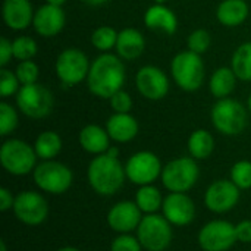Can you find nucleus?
Wrapping results in <instances>:
<instances>
[{"label":"nucleus","instance_id":"ddd939ff","mask_svg":"<svg viewBox=\"0 0 251 251\" xmlns=\"http://www.w3.org/2000/svg\"><path fill=\"white\" fill-rule=\"evenodd\" d=\"M235 241H238L235 226L226 221H212L199 234V244L204 251H226Z\"/></svg>","mask_w":251,"mask_h":251},{"label":"nucleus","instance_id":"f03ea898","mask_svg":"<svg viewBox=\"0 0 251 251\" xmlns=\"http://www.w3.org/2000/svg\"><path fill=\"white\" fill-rule=\"evenodd\" d=\"M87 178L96 193L100 196H113L122 188L126 172L118 157L103 153L90 162Z\"/></svg>","mask_w":251,"mask_h":251},{"label":"nucleus","instance_id":"bb28decb","mask_svg":"<svg viewBox=\"0 0 251 251\" xmlns=\"http://www.w3.org/2000/svg\"><path fill=\"white\" fill-rule=\"evenodd\" d=\"M34 149L40 159L53 160L62 150V138L54 131H44L37 137Z\"/></svg>","mask_w":251,"mask_h":251},{"label":"nucleus","instance_id":"aec40b11","mask_svg":"<svg viewBox=\"0 0 251 251\" xmlns=\"http://www.w3.org/2000/svg\"><path fill=\"white\" fill-rule=\"evenodd\" d=\"M144 24L149 29L172 35L178 29V18L175 12L166 4L156 3L144 13Z\"/></svg>","mask_w":251,"mask_h":251},{"label":"nucleus","instance_id":"a19ab883","mask_svg":"<svg viewBox=\"0 0 251 251\" xmlns=\"http://www.w3.org/2000/svg\"><path fill=\"white\" fill-rule=\"evenodd\" d=\"M13 203H15V197L12 196V193L7 188H1L0 190V210L6 212L9 209H13Z\"/></svg>","mask_w":251,"mask_h":251},{"label":"nucleus","instance_id":"58836bf2","mask_svg":"<svg viewBox=\"0 0 251 251\" xmlns=\"http://www.w3.org/2000/svg\"><path fill=\"white\" fill-rule=\"evenodd\" d=\"M13 57V49H12V41H9L6 37L0 38V66L6 68V65L10 62Z\"/></svg>","mask_w":251,"mask_h":251},{"label":"nucleus","instance_id":"2eb2a0df","mask_svg":"<svg viewBox=\"0 0 251 251\" xmlns=\"http://www.w3.org/2000/svg\"><path fill=\"white\" fill-rule=\"evenodd\" d=\"M240 200V188L228 179L215 181L204 194V204L215 213L229 212Z\"/></svg>","mask_w":251,"mask_h":251},{"label":"nucleus","instance_id":"79ce46f5","mask_svg":"<svg viewBox=\"0 0 251 251\" xmlns=\"http://www.w3.org/2000/svg\"><path fill=\"white\" fill-rule=\"evenodd\" d=\"M82 3H85V4H88V6H103V4H106L109 0H81Z\"/></svg>","mask_w":251,"mask_h":251},{"label":"nucleus","instance_id":"4c0bfd02","mask_svg":"<svg viewBox=\"0 0 251 251\" xmlns=\"http://www.w3.org/2000/svg\"><path fill=\"white\" fill-rule=\"evenodd\" d=\"M141 249L143 246L140 244L138 238L129 234H122L113 240L110 251H141Z\"/></svg>","mask_w":251,"mask_h":251},{"label":"nucleus","instance_id":"20e7f679","mask_svg":"<svg viewBox=\"0 0 251 251\" xmlns=\"http://www.w3.org/2000/svg\"><path fill=\"white\" fill-rule=\"evenodd\" d=\"M213 126L224 135H238L247 126V110L243 103L226 97L215 103L210 112Z\"/></svg>","mask_w":251,"mask_h":251},{"label":"nucleus","instance_id":"37998d69","mask_svg":"<svg viewBox=\"0 0 251 251\" xmlns=\"http://www.w3.org/2000/svg\"><path fill=\"white\" fill-rule=\"evenodd\" d=\"M68 0H46V3L49 4H54V6H63Z\"/></svg>","mask_w":251,"mask_h":251},{"label":"nucleus","instance_id":"7c9ffc66","mask_svg":"<svg viewBox=\"0 0 251 251\" xmlns=\"http://www.w3.org/2000/svg\"><path fill=\"white\" fill-rule=\"evenodd\" d=\"M12 49H13V57L19 62L22 60H32V57L38 51L37 41L29 37V35H21L16 37L12 41Z\"/></svg>","mask_w":251,"mask_h":251},{"label":"nucleus","instance_id":"ea45409f","mask_svg":"<svg viewBox=\"0 0 251 251\" xmlns=\"http://www.w3.org/2000/svg\"><path fill=\"white\" fill-rule=\"evenodd\" d=\"M237 240L241 243H251V221H243L235 226Z\"/></svg>","mask_w":251,"mask_h":251},{"label":"nucleus","instance_id":"4468645a","mask_svg":"<svg viewBox=\"0 0 251 251\" xmlns=\"http://www.w3.org/2000/svg\"><path fill=\"white\" fill-rule=\"evenodd\" d=\"M135 87L144 99L156 101L168 96L171 82L168 75L160 68L146 65L135 74Z\"/></svg>","mask_w":251,"mask_h":251},{"label":"nucleus","instance_id":"412c9836","mask_svg":"<svg viewBox=\"0 0 251 251\" xmlns=\"http://www.w3.org/2000/svg\"><path fill=\"white\" fill-rule=\"evenodd\" d=\"M146 49V40L144 35L135 29V28H124L118 34V41H116V54L122 60H137Z\"/></svg>","mask_w":251,"mask_h":251},{"label":"nucleus","instance_id":"c9c22d12","mask_svg":"<svg viewBox=\"0 0 251 251\" xmlns=\"http://www.w3.org/2000/svg\"><path fill=\"white\" fill-rule=\"evenodd\" d=\"M21 88V82L13 71H9L6 68L0 69V97L7 99L12 96H16Z\"/></svg>","mask_w":251,"mask_h":251},{"label":"nucleus","instance_id":"49530a36","mask_svg":"<svg viewBox=\"0 0 251 251\" xmlns=\"http://www.w3.org/2000/svg\"><path fill=\"white\" fill-rule=\"evenodd\" d=\"M247 107H249V110H250V113H251V94H250V97H249V101H247Z\"/></svg>","mask_w":251,"mask_h":251},{"label":"nucleus","instance_id":"a211bd4d","mask_svg":"<svg viewBox=\"0 0 251 251\" xmlns=\"http://www.w3.org/2000/svg\"><path fill=\"white\" fill-rule=\"evenodd\" d=\"M141 219V209L134 201H119L107 215L109 226L119 234H129L134 229L137 231Z\"/></svg>","mask_w":251,"mask_h":251},{"label":"nucleus","instance_id":"9b49d317","mask_svg":"<svg viewBox=\"0 0 251 251\" xmlns=\"http://www.w3.org/2000/svg\"><path fill=\"white\" fill-rule=\"evenodd\" d=\"M162 171L160 159L151 151H138L132 154L125 165L126 178L140 187L154 182L162 176Z\"/></svg>","mask_w":251,"mask_h":251},{"label":"nucleus","instance_id":"c756f323","mask_svg":"<svg viewBox=\"0 0 251 251\" xmlns=\"http://www.w3.org/2000/svg\"><path fill=\"white\" fill-rule=\"evenodd\" d=\"M118 31L109 25H101L96 28L91 34V44L101 53H110L112 49L116 47Z\"/></svg>","mask_w":251,"mask_h":251},{"label":"nucleus","instance_id":"393cba45","mask_svg":"<svg viewBox=\"0 0 251 251\" xmlns=\"http://www.w3.org/2000/svg\"><path fill=\"white\" fill-rule=\"evenodd\" d=\"M237 75L234 74L232 68H228V66H222V68H218L212 76H210V81H209V88H210V93L218 99H226L232 94V91L235 90V85H237Z\"/></svg>","mask_w":251,"mask_h":251},{"label":"nucleus","instance_id":"72a5a7b5","mask_svg":"<svg viewBox=\"0 0 251 251\" xmlns=\"http://www.w3.org/2000/svg\"><path fill=\"white\" fill-rule=\"evenodd\" d=\"M187 44H188L190 51H194L197 54H203L209 50V47L212 44V37H210L207 29L199 28V29H194L188 35Z\"/></svg>","mask_w":251,"mask_h":251},{"label":"nucleus","instance_id":"f8f14e48","mask_svg":"<svg viewBox=\"0 0 251 251\" xmlns=\"http://www.w3.org/2000/svg\"><path fill=\"white\" fill-rule=\"evenodd\" d=\"M13 213L25 225H40L49 216L47 200L35 191H22L15 197Z\"/></svg>","mask_w":251,"mask_h":251},{"label":"nucleus","instance_id":"f704fd0d","mask_svg":"<svg viewBox=\"0 0 251 251\" xmlns=\"http://www.w3.org/2000/svg\"><path fill=\"white\" fill-rule=\"evenodd\" d=\"M15 74L21 82V85L35 84L40 76V68L34 60H22L18 63Z\"/></svg>","mask_w":251,"mask_h":251},{"label":"nucleus","instance_id":"a18cd8bd","mask_svg":"<svg viewBox=\"0 0 251 251\" xmlns=\"http://www.w3.org/2000/svg\"><path fill=\"white\" fill-rule=\"evenodd\" d=\"M0 251H7V249H6V243H4V241H0Z\"/></svg>","mask_w":251,"mask_h":251},{"label":"nucleus","instance_id":"f257e3e1","mask_svg":"<svg viewBox=\"0 0 251 251\" xmlns=\"http://www.w3.org/2000/svg\"><path fill=\"white\" fill-rule=\"evenodd\" d=\"M126 79L124 60L118 54L101 53L90 66L87 75V87L90 93L99 99H110L122 90Z\"/></svg>","mask_w":251,"mask_h":251},{"label":"nucleus","instance_id":"c85d7f7f","mask_svg":"<svg viewBox=\"0 0 251 251\" xmlns=\"http://www.w3.org/2000/svg\"><path fill=\"white\" fill-rule=\"evenodd\" d=\"M163 200L165 199L162 197L160 191L151 184L143 185L135 196V203L144 213H156L159 209H162Z\"/></svg>","mask_w":251,"mask_h":251},{"label":"nucleus","instance_id":"6ab92c4d","mask_svg":"<svg viewBox=\"0 0 251 251\" xmlns=\"http://www.w3.org/2000/svg\"><path fill=\"white\" fill-rule=\"evenodd\" d=\"M1 15L7 28L13 31H22L32 25L35 12L29 0H4L1 6Z\"/></svg>","mask_w":251,"mask_h":251},{"label":"nucleus","instance_id":"473e14b6","mask_svg":"<svg viewBox=\"0 0 251 251\" xmlns=\"http://www.w3.org/2000/svg\"><path fill=\"white\" fill-rule=\"evenodd\" d=\"M231 181L240 190L251 188V162L240 160L231 168Z\"/></svg>","mask_w":251,"mask_h":251},{"label":"nucleus","instance_id":"2f4dec72","mask_svg":"<svg viewBox=\"0 0 251 251\" xmlns=\"http://www.w3.org/2000/svg\"><path fill=\"white\" fill-rule=\"evenodd\" d=\"M19 118L13 106L6 101H0V135L7 137L18 126Z\"/></svg>","mask_w":251,"mask_h":251},{"label":"nucleus","instance_id":"423d86ee","mask_svg":"<svg viewBox=\"0 0 251 251\" xmlns=\"http://www.w3.org/2000/svg\"><path fill=\"white\" fill-rule=\"evenodd\" d=\"M15 99H16L18 109L29 119L47 118L54 106L53 93L47 87L38 82L29 85H21Z\"/></svg>","mask_w":251,"mask_h":251},{"label":"nucleus","instance_id":"f3484780","mask_svg":"<svg viewBox=\"0 0 251 251\" xmlns=\"http://www.w3.org/2000/svg\"><path fill=\"white\" fill-rule=\"evenodd\" d=\"M163 216L176 226L188 225L194 221L196 206L185 193H171L163 200Z\"/></svg>","mask_w":251,"mask_h":251},{"label":"nucleus","instance_id":"5701e85b","mask_svg":"<svg viewBox=\"0 0 251 251\" xmlns=\"http://www.w3.org/2000/svg\"><path fill=\"white\" fill-rule=\"evenodd\" d=\"M78 141L81 147L91 154H103L110 149V137L106 128L100 125H85L78 135Z\"/></svg>","mask_w":251,"mask_h":251},{"label":"nucleus","instance_id":"6e6552de","mask_svg":"<svg viewBox=\"0 0 251 251\" xmlns=\"http://www.w3.org/2000/svg\"><path fill=\"white\" fill-rule=\"evenodd\" d=\"M137 238L147 251H165L172 241L171 222L165 216L149 213L137 228Z\"/></svg>","mask_w":251,"mask_h":251},{"label":"nucleus","instance_id":"a878e982","mask_svg":"<svg viewBox=\"0 0 251 251\" xmlns=\"http://www.w3.org/2000/svg\"><path fill=\"white\" fill-rule=\"evenodd\" d=\"M215 150V138L207 129H196L188 138V151L196 160L207 159Z\"/></svg>","mask_w":251,"mask_h":251},{"label":"nucleus","instance_id":"de8ad7c7","mask_svg":"<svg viewBox=\"0 0 251 251\" xmlns=\"http://www.w3.org/2000/svg\"><path fill=\"white\" fill-rule=\"evenodd\" d=\"M154 1H156V3H162V4H165L168 0H154Z\"/></svg>","mask_w":251,"mask_h":251},{"label":"nucleus","instance_id":"dca6fc26","mask_svg":"<svg viewBox=\"0 0 251 251\" xmlns=\"http://www.w3.org/2000/svg\"><path fill=\"white\" fill-rule=\"evenodd\" d=\"M66 24V15L62 6H54V4H43L35 10L32 26L35 32L44 38H51L56 37Z\"/></svg>","mask_w":251,"mask_h":251},{"label":"nucleus","instance_id":"1a4fd4ad","mask_svg":"<svg viewBox=\"0 0 251 251\" xmlns=\"http://www.w3.org/2000/svg\"><path fill=\"white\" fill-rule=\"evenodd\" d=\"M90 66L91 63L82 50L69 47L59 53L54 63V71L65 87H75L87 79Z\"/></svg>","mask_w":251,"mask_h":251},{"label":"nucleus","instance_id":"7ed1b4c3","mask_svg":"<svg viewBox=\"0 0 251 251\" xmlns=\"http://www.w3.org/2000/svg\"><path fill=\"white\" fill-rule=\"evenodd\" d=\"M171 74L176 85L184 91H197L206 75L204 62L201 54L185 50L174 56L171 62Z\"/></svg>","mask_w":251,"mask_h":251},{"label":"nucleus","instance_id":"39448f33","mask_svg":"<svg viewBox=\"0 0 251 251\" xmlns=\"http://www.w3.org/2000/svg\"><path fill=\"white\" fill-rule=\"evenodd\" d=\"M37 153L35 149L31 147L28 143L10 138L6 140L0 147V163L6 172L22 176L29 172H34L37 166Z\"/></svg>","mask_w":251,"mask_h":251},{"label":"nucleus","instance_id":"c03bdc74","mask_svg":"<svg viewBox=\"0 0 251 251\" xmlns=\"http://www.w3.org/2000/svg\"><path fill=\"white\" fill-rule=\"evenodd\" d=\"M57 251H81L78 250V249H75V247H63V249H60V250Z\"/></svg>","mask_w":251,"mask_h":251},{"label":"nucleus","instance_id":"e433bc0d","mask_svg":"<svg viewBox=\"0 0 251 251\" xmlns=\"http://www.w3.org/2000/svg\"><path fill=\"white\" fill-rule=\"evenodd\" d=\"M109 101H110V107L113 113H129L132 109V97L124 90L113 94L109 99Z\"/></svg>","mask_w":251,"mask_h":251},{"label":"nucleus","instance_id":"9d476101","mask_svg":"<svg viewBox=\"0 0 251 251\" xmlns=\"http://www.w3.org/2000/svg\"><path fill=\"white\" fill-rule=\"evenodd\" d=\"M37 187L50 194H63L68 191L74 181L72 171L56 160H43L32 172Z\"/></svg>","mask_w":251,"mask_h":251},{"label":"nucleus","instance_id":"b1692460","mask_svg":"<svg viewBox=\"0 0 251 251\" xmlns=\"http://www.w3.org/2000/svg\"><path fill=\"white\" fill-rule=\"evenodd\" d=\"M250 13V7L246 0H224L216 9V18L219 24L228 28L243 25Z\"/></svg>","mask_w":251,"mask_h":251},{"label":"nucleus","instance_id":"4be33fe9","mask_svg":"<svg viewBox=\"0 0 251 251\" xmlns=\"http://www.w3.org/2000/svg\"><path fill=\"white\" fill-rule=\"evenodd\" d=\"M138 122L131 113H113L106 122V131L110 140L116 143H129L138 134Z\"/></svg>","mask_w":251,"mask_h":251},{"label":"nucleus","instance_id":"cd10ccee","mask_svg":"<svg viewBox=\"0 0 251 251\" xmlns=\"http://www.w3.org/2000/svg\"><path fill=\"white\" fill-rule=\"evenodd\" d=\"M231 68L240 81H251V41H246L237 47L231 59Z\"/></svg>","mask_w":251,"mask_h":251},{"label":"nucleus","instance_id":"0eeeda50","mask_svg":"<svg viewBox=\"0 0 251 251\" xmlns=\"http://www.w3.org/2000/svg\"><path fill=\"white\" fill-rule=\"evenodd\" d=\"M199 175L200 171L194 157H178L165 165L162 182L171 193H187L196 185Z\"/></svg>","mask_w":251,"mask_h":251}]
</instances>
